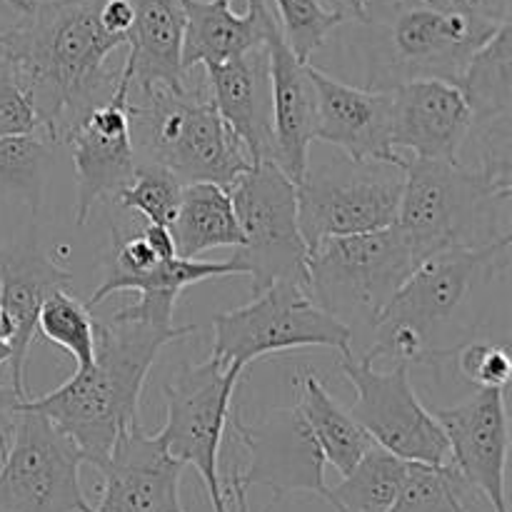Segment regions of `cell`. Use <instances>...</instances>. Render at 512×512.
I'll return each mask as SVG.
<instances>
[{
	"instance_id": "obj_24",
	"label": "cell",
	"mask_w": 512,
	"mask_h": 512,
	"mask_svg": "<svg viewBox=\"0 0 512 512\" xmlns=\"http://www.w3.org/2000/svg\"><path fill=\"white\" fill-rule=\"evenodd\" d=\"M183 8V70L218 65L265 43L270 13L265 0H178Z\"/></svg>"
},
{
	"instance_id": "obj_26",
	"label": "cell",
	"mask_w": 512,
	"mask_h": 512,
	"mask_svg": "<svg viewBox=\"0 0 512 512\" xmlns=\"http://www.w3.org/2000/svg\"><path fill=\"white\" fill-rule=\"evenodd\" d=\"M170 235L178 258H198L215 248H240L243 230L235 215L230 188L218 183L183 185Z\"/></svg>"
},
{
	"instance_id": "obj_1",
	"label": "cell",
	"mask_w": 512,
	"mask_h": 512,
	"mask_svg": "<svg viewBox=\"0 0 512 512\" xmlns=\"http://www.w3.org/2000/svg\"><path fill=\"white\" fill-rule=\"evenodd\" d=\"M103 3L30 0L18 23L0 30V55L28 95L40 133L53 143H63L118 83L108 60L128 40L105 25Z\"/></svg>"
},
{
	"instance_id": "obj_11",
	"label": "cell",
	"mask_w": 512,
	"mask_h": 512,
	"mask_svg": "<svg viewBox=\"0 0 512 512\" xmlns=\"http://www.w3.org/2000/svg\"><path fill=\"white\" fill-rule=\"evenodd\" d=\"M245 368L223 365L210 355L195 365H183L170 383L163 385L165 425L158 430L165 450L185 468H195L208 490L210 505L223 508L220 445L228 430L233 393Z\"/></svg>"
},
{
	"instance_id": "obj_5",
	"label": "cell",
	"mask_w": 512,
	"mask_h": 512,
	"mask_svg": "<svg viewBox=\"0 0 512 512\" xmlns=\"http://www.w3.org/2000/svg\"><path fill=\"white\" fill-rule=\"evenodd\" d=\"M130 133L138 160L168 168L183 185L218 183L230 188L253 168L248 150L220 118L203 85L173 90L130 85Z\"/></svg>"
},
{
	"instance_id": "obj_2",
	"label": "cell",
	"mask_w": 512,
	"mask_h": 512,
	"mask_svg": "<svg viewBox=\"0 0 512 512\" xmlns=\"http://www.w3.org/2000/svg\"><path fill=\"white\" fill-rule=\"evenodd\" d=\"M198 325H158L125 318L95 320V358L75 370L60 388L23 398L20 405L38 410L73 438L85 463H105L120 435L140 425V395L160 350L193 335Z\"/></svg>"
},
{
	"instance_id": "obj_9",
	"label": "cell",
	"mask_w": 512,
	"mask_h": 512,
	"mask_svg": "<svg viewBox=\"0 0 512 512\" xmlns=\"http://www.w3.org/2000/svg\"><path fill=\"white\" fill-rule=\"evenodd\" d=\"M243 245L235 260L258 295L280 280L308 285V245L298 225L295 183L275 163H258L230 185Z\"/></svg>"
},
{
	"instance_id": "obj_32",
	"label": "cell",
	"mask_w": 512,
	"mask_h": 512,
	"mask_svg": "<svg viewBox=\"0 0 512 512\" xmlns=\"http://www.w3.org/2000/svg\"><path fill=\"white\" fill-rule=\"evenodd\" d=\"M470 485L448 465L410 463L408 480L390 512H470Z\"/></svg>"
},
{
	"instance_id": "obj_34",
	"label": "cell",
	"mask_w": 512,
	"mask_h": 512,
	"mask_svg": "<svg viewBox=\"0 0 512 512\" xmlns=\"http://www.w3.org/2000/svg\"><path fill=\"white\" fill-rule=\"evenodd\" d=\"M273 3L278 13L275 23L300 63H310L330 33L345 23L343 15L328 8L325 0H273Z\"/></svg>"
},
{
	"instance_id": "obj_23",
	"label": "cell",
	"mask_w": 512,
	"mask_h": 512,
	"mask_svg": "<svg viewBox=\"0 0 512 512\" xmlns=\"http://www.w3.org/2000/svg\"><path fill=\"white\" fill-rule=\"evenodd\" d=\"M270 63V98H273V163L293 180H303L315 143V90L308 65L300 63L283 40L278 23L265 33Z\"/></svg>"
},
{
	"instance_id": "obj_3",
	"label": "cell",
	"mask_w": 512,
	"mask_h": 512,
	"mask_svg": "<svg viewBox=\"0 0 512 512\" xmlns=\"http://www.w3.org/2000/svg\"><path fill=\"white\" fill-rule=\"evenodd\" d=\"M503 23L460 0H393L385 13L358 23L368 28L363 88L393 90L425 78L458 83Z\"/></svg>"
},
{
	"instance_id": "obj_39",
	"label": "cell",
	"mask_w": 512,
	"mask_h": 512,
	"mask_svg": "<svg viewBox=\"0 0 512 512\" xmlns=\"http://www.w3.org/2000/svg\"><path fill=\"white\" fill-rule=\"evenodd\" d=\"M325 5L343 15L345 23H365L368 18V0H325Z\"/></svg>"
},
{
	"instance_id": "obj_30",
	"label": "cell",
	"mask_w": 512,
	"mask_h": 512,
	"mask_svg": "<svg viewBox=\"0 0 512 512\" xmlns=\"http://www.w3.org/2000/svg\"><path fill=\"white\" fill-rule=\"evenodd\" d=\"M168 258H175V243L170 228H165V225L145 223L138 233L130 235L113 230V248H110L108 265H105L103 283L98 285V290L85 303L88 310L98 308L103 300L118 293L123 280L145 273V270L155 268V265Z\"/></svg>"
},
{
	"instance_id": "obj_14",
	"label": "cell",
	"mask_w": 512,
	"mask_h": 512,
	"mask_svg": "<svg viewBox=\"0 0 512 512\" xmlns=\"http://www.w3.org/2000/svg\"><path fill=\"white\" fill-rule=\"evenodd\" d=\"M228 428H233L235 438L248 453V465L243 470L235 468L245 488H270L275 500L290 493H310L330 505L323 450L298 405L270 410L253 423L238 410H230Z\"/></svg>"
},
{
	"instance_id": "obj_38",
	"label": "cell",
	"mask_w": 512,
	"mask_h": 512,
	"mask_svg": "<svg viewBox=\"0 0 512 512\" xmlns=\"http://www.w3.org/2000/svg\"><path fill=\"white\" fill-rule=\"evenodd\" d=\"M223 495H225V505L223 508H215L213 512H250L248 488L240 483L238 475H235V470L223 480ZM273 505H275V500L268 505V508H265V512H273Z\"/></svg>"
},
{
	"instance_id": "obj_21",
	"label": "cell",
	"mask_w": 512,
	"mask_h": 512,
	"mask_svg": "<svg viewBox=\"0 0 512 512\" xmlns=\"http://www.w3.org/2000/svg\"><path fill=\"white\" fill-rule=\"evenodd\" d=\"M205 88L253 165L273 163V98L265 43L225 63L205 65Z\"/></svg>"
},
{
	"instance_id": "obj_22",
	"label": "cell",
	"mask_w": 512,
	"mask_h": 512,
	"mask_svg": "<svg viewBox=\"0 0 512 512\" xmlns=\"http://www.w3.org/2000/svg\"><path fill=\"white\" fill-rule=\"evenodd\" d=\"M73 275L60 268L33 240L0 248V308L13 323L10 343V388L20 398H30L25 390V363L30 345L38 335V315L45 298L58 288H70Z\"/></svg>"
},
{
	"instance_id": "obj_36",
	"label": "cell",
	"mask_w": 512,
	"mask_h": 512,
	"mask_svg": "<svg viewBox=\"0 0 512 512\" xmlns=\"http://www.w3.org/2000/svg\"><path fill=\"white\" fill-rule=\"evenodd\" d=\"M23 133H40L38 115L25 90L20 88L8 60L0 55V138Z\"/></svg>"
},
{
	"instance_id": "obj_28",
	"label": "cell",
	"mask_w": 512,
	"mask_h": 512,
	"mask_svg": "<svg viewBox=\"0 0 512 512\" xmlns=\"http://www.w3.org/2000/svg\"><path fill=\"white\" fill-rule=\"evenodd\" d=\"M410 473V460L373 445L338 488H330V505L335 512H390L398 503Z\"/></svg>"
},
{
	"instance_id": "obj_35",
	"label": "cell",
	"mask_w": 512,
	"mask_h": 512,
	"mask_svg": "<svg viewBox=\"0 0 512 512\" xmlns=\"http://www.w3.org/2000/svg\"><path fill=\"white\" fill-rule=\"evenodd\" d=\"M458 370L475 388H508L512 363L510 350L505 345L488 343V340H465L455 350Z\"/></svg>"
},
{
	"instance_id": "obj_10",
	"label": "cell",
	"mask_w": 512,
	"mask_h": 512,
	"mask_svg": "<svg viewBox=\"0 0 512 512\" xmlns=\"http://www.w3.org/2000/svg\"><path fill=\"white\" fill-rule=\"evenodd\" d=\"M403 168L385 163H355L335 158L320 168L305 170L295 185L298 225L305 245L315 248L328 238L373 233L395 225Z\"/></svg>"
},
{
	"instance_id": "obj_31",
	"label": "cell",
	"mask_w": 512,
	"mask_h": 512,
	"mask_svg": "<svg viewBox=\"0 0 512 512\" xmlns=\"http://www.w3.org/2000/svg\"><path fill=\"white\" fill-rule=\"evenodd\" d=\"M38 333L60 345L73 358L75 370L88 368L95 358V320L88 305L80 303L68 288H58L45 298L38 315Z\"/></svg>"
},
{
	"instance_id": "obj_42",
	"label": "cell",
	"mask_w": 512,
	"mask_h": 512,
	"mask_svg": "<svg viewBox=\"0 0 512 512\" xmlns=\"http://www.w3.org/2000/svg\"><path fill=\"white\" fill-rule=\"evenodd\" d=\"M5 5H10L13 10H18V13H25V10L30 8V0H3Z\"/></svg>"
},
{
	"instance_id": "obj_17",
	"label": "cell",
	"mask_w": 512,
	"mask_h": 512,
	"mask_svg": "<svg viewBox=\"0 0 512 512\" xmlns=\"http://www.w3.org/2000/svg\"><path fill=\"white\" fill-rule=\"evenodd\" d=\"M465 95L473 125L465 143L473 140L478 168L500 183H512L510 115H512V25L505 20L493 38L470 58L455 83Z\"/></svg>"
},
{
	"instance_id": "obj_33",
	"label": "cell",
	"mask_w": 512,
	"mask_h": 512,
	"mask_svg": "<svg viewBox=\"0 0 512 512\" xmlns=\"http://www.w3.org/2000/svg\"><path fill=\"white\" fill-rule=\"evenodd\" d=\"M180 195H183V183L168 168L153 163V160H138L133 178L115 200L125 210H135L143 215L145 223L170 228L178 215Z\"/></svg>"
},
{
	"instance_id": "obj_19",
	"label": "cell",
	"mask_w": 512,
	"mask_h": 512,
	"mask_svg": "<svg viewBox=\"0 0 512 512\" xmlns=\"http://www.w3.org/2000/svg\"><path fill=\"white\" fill-rule=\"evenodd\" d=\"M98 470L103 485L90 512H185L180 503L185 465L143 425L125 430Z\"/></svg>"
},
{
	"instance_id": "obj_37",
	"label": "cell",
	"mask_w": 512,
	"mask_h": 512,
	"mask_svg": "<svg viewBox=\"0 0 512 512\" xmlns=\"http://www.w3.org/2000/svg\"><path fill=\"white\" fill-rule=\"evenodd\" d=\"M20 400L23 398H20L13 388L0 385V455L5 453V448H8L10 443V435H13Z\"/></svg>"
},
{
	"instance_id": "obj_29",
	"label": "cell",
	"mask_w": 512,
	"mask_h": 512,
	"mask_svg": "<svg viewBox=\"0 0 512 512\" xmlns=\"http://www.w3.org/2000/svg\"><path fill=\"white\" fill-rule=\"evenodd\" d=\"M53 140L43 133L0 138V198L18 200L38 213L53 170Z\"/></svg>"
},
{
	"instance_id": "obj_18",
	"label": "cell",
	"mask_w": 512,
	"mask_h": 512,
	"mask_svg": "<svg viewBox=\"0 0 512 512\" xmlns=\"http://www.w3.org/2000/svg\"><path fill=\"white\" fill-rule=\"evenodd\" d=\"M315 90L313 138L338 148L355 163L405 168V155L390 143V93L355 88L325 70L308 65Z\"/></svg>"
},
{
	"instance_id": "obj_20",
	"label": "cell",
	"mask_w": 512,
	"mask_h": 512,
	"mask_svg": "<svg viewBox=\"0 0 512 512\" xmlns=\"http://www.w3.org/2000/svg\"><path fill=\"white\" fill-rule=\"evenodd\" d=\"M390 93V143L400 155L458 163L470 135L465 95L448 80H410Z\"/></svg>"
},
{
	"instance_id": "obj_8",
	"label": "cell",
	"mask_w": 512,
	"mask_h": 512,
	"mask_svg": "<svg viewBox=\"0 0 512 512\" xmlns=\"http://www.w3.org/2000/svg\"><path fill=\"white\" fill-rule=\"evenodd\" d=\"M300 348H335L353 353V330L320 308L308 285L280 280L253 295L248 305L213 318V358L248 368L265 355Z\"/></svg>"
},
{
	"instance_id": "obj_41",
	"label": "cell",
	"mask_w": 512,
	"mask_h": 512,
	"mask_svg": "<svg viewBox=\"0 0 512 512\" xmlns=\"http://www.w3.org/2000/svg\"><path fill=\"white\" fill-rule=\"evenodd\" d=\"M485 15L495 20H510V0H475Z\"/></svg>"
},
{
	"instance_id": "obj_7",
	"label": "cell",
	"mask_w": 512,
	"mask_h": 512,
	"mask_svg": "<svg viewBox=\"0 0 512 512\" xmlns=\"http://www.w3.org/2000/svg\"><path fill=\"white\" fill-rule=\"evenodd\" d=\"M423 260L395 225L328 238L308 250V290L315 303L350 330H373L405 280Z\"/></svg>"
},
{
	"instance_id": "obj_25",
	"label": "cell",
	"mask_w": 512,
	"mask_h": 512,
	"mask_svg": "<svg viewBox=\"0 0 512 512\" xmlns=\"http://www.w3.org/2000/svg\"><path fill=\"white\" fill-rule=\"evenodd\" d=\"M133 25L128 30V55L133 68L130 85L138 90L165 85L180 90L188 85L183 70V8L178 0H130Z\"/></svg>"
},
{
	"instance_id": "obj_6",
	"label": "cell",
	"mask_w": 512,
	"mask_h": 512,
	"mask_svg": "<svg viewBox=\"0 0 512 512\" xmlns=\"http://www.w3.org/2000/svg\"><path fill=\"white\" fill-rule=\"evenodd\" d=\"M510 245L512 238H503L483 248H450L430 255L395 293L378 323L408 325L428 348V365L440 370L443 360L458 350L453 335H458L460 345L465 343V318L475 295L508 273Z\"/></svg>"
},
{
	"instance_id": "obj_16",
	"label": "cell",
	"mask_w": 512,
	"mask_h": 512,
	"mask_svg": "<svg viewBox=\"0 0 512 512\" xmlns=\"http://www.w3.org/2000/svg\"><path fill=\"white\" fill-rule=\"evenodd\" d=\"M443 428L450 463L470 490L483 495L493 512H508L505 470L510 453V425L505 388H478L468 400L430 410Z\"/></svg>"
},
{
	"instance_id": "obj_27",
	"label": "cell",
	"mask_w": 512,
	"mask_h": 512,
	"mask_svg": "<svg viewBox=\"0 0 512 512\" xmlns=\"http://www.w3.org/2000/svg\"><path fill=\"white\" fill-rule=\"evenodd\" d=\"M295 393H298L295 405L303 413L313 438L318 440L325 465H333L340 475L350 473L353 465L375 445L373 438L350 415V410H345L325 390L315 370H300L298 380H295Z\"/></svg>"
},
{
	"instance_id": "obj_13",
	"label": "cell",
	"mask_w": 512,
	"mask_h": 512,
	"mask_svg": "<svg viewBox=\"0 0 512 512\" xmlns=\"http://www.w3.org/2000/svg\"><path fill=\"white\" fill-rule=\"evenodd\" d=\"M340 370L355 388L350 415L375 445L410 463H450L448 438L435 415L415 395L408 363H395L393 370H375V363L365 355L355 358L345 353Z\"/></svg>"
},
{
	"instance_id": "obj_15",
	"label": "cell",
	"mask_w": 512,
	"mask_h": 512,
	"mask_svg": "<svg viewBox=\"0 0 512 512\" xmlns=\"http://www.w3.org/2000/svg\"><path fill=\"white\" fill-rule=\"evenodd\" d=\"M130 80L133 68L123 60L113 95L95 105L63 143L73 150L75 225H85L100 203L120 195L138 165L130 133Z\"/></svg>"
},
{
	"instance_id": "obj_40",
	"label": "cell",
	"mask_w": 512,
	"mask_h": 512,
	"mask_svg": "<svg viewBox=\"0 0 512 512\" xmlns=\"http://www.w3.org/2000/svg\"><path fill=\"white\" fill-rule=\"evenodd\" d=\"M10 343H13V323L8 313L0 308V365L10 360Z\"/></svg>"
},
{
	"instance_id": "obj_4",
	"label": "cell",
	"mask_w": 512,
	"mask_h": 512,
	"mask_svg": "<svg viewBox=\"0 0 512 512\" xmlns=\"http://www.w3.org/2000/svg\"><path fill=\"white\" fill-rule=\"evenodd\" d=\"M512 183L448 160L408 158L395 228L420 260L450 248H483L512 238Z\"/></svg>"
},
{
	"instance_id": "obj_12",
	"label": "cell",
	"mask_w": 512,
	"mask_h": 512,
	"mask_svg": "<svg viewBox=\"0 0 512 512\" xmlns=\"http://www.w3.org/2000/svg\"><path fill=\"white\" fill-rule=\"evenodd\" d=\"M83 463L68 433L18 403L13 435L0 455V512H90L80 485Z\"/></svg>"
}]
</instances>
